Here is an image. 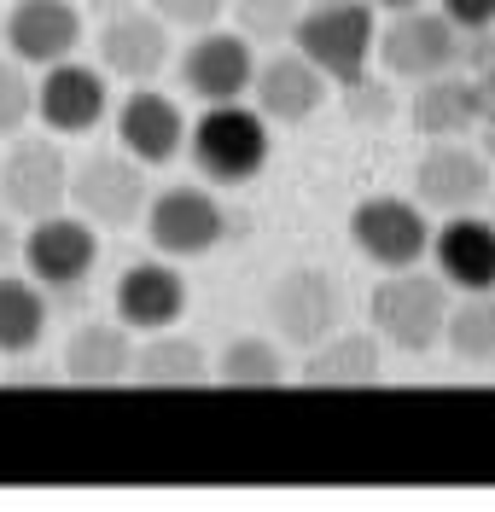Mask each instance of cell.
Returning <instances> with one entry per match:
<instances>
[{"label":"cell","instance_id":"6da1fadb","mask_svg":"<svg viewBox=\"0 0 495 512\" xmlns=\"http://www.w3.org/2000/svg\"><path fill=\"white\" fill-rule=\"evenodd\" d=\"M268 117L257 105H239V99H222V105H204V117L187 128V158L204 181L216 187H245L268 169V152H274V134H268Z\"/></svg>","mask_w":495,"mask_h":512},{"label":"cell","instance_id":"7a4b0ae2","mask_svg":"<svg viewBox=\"0 0 495 512\" xmlns=\"http://www.w3.org/2000/svg\"><path fill=\"white\" fill-rule=\"evenodd\" d=\"M292 41L332 88H356L373 70L379 12L367 0H303V18H297Z\"/></svg>","mask_w":495,"mask_h":512},{"label":"cell","instance_id":"3957f363","mask_svg":"<svg viewBox=\"0 0 495 512\" xmlns=\"http://www.w3.org/2000/svg\"><path fill=\"white\" fill-rule=\"evenodd\" d=\"M367 320H373V338L391 344L402 355H426L443 338V320H449V297L443 280H431L420 268H396L385 274L373 297H367Z\"/></svg>","mask_w":495,"mask_h":512},{"label":"cell","instance_id":"277c9868","mask_svg":"<svg viewBox=\"0 0 495 512\" xmlns=\"http://www.w3.org/2000/svg\"><path fill=\"white\" fill-rule=\"evenodd\" d=\"M146 239L158 245V256L187 262V256H210L216 245L233 239V216L222 210V198L204 187H164L158 198H146Z\"/></svg>","mask_w":495,"mask_h":512},{"label":"cell","instance_id":"5b68a950","mask_svg":"<svg viewBox=\"0 0 495 512\" xmlns=\"http://www.w3.org/2000/svg\"><path fill=\"white\" fill-rule=\"evenodd\" d=\"M461 53H466V35L443 12H426V6L391 12V24L373 41V64H385V76H402V82H426V76H443V70H461Z\"/></svg>","mask_w":495,"mask_h":512},{"label":"cell","instance_id":"8992f818","mask_svg":"<svg viewBox=\"0 0 495 512\" xmlns=\"http://www.w3.org/2000/svg\"><path fill=\"white\" fill-rule=\"evenodd\" d=\"M350 239L356 251L379 268V274H396V268H420L431 256V222L420 210V198H362L356 216H350Z\"/></svg>","mask_w":495,"mask_h":512},{"label":"cell","instance_id":"52a82bcc","mask_svg":"<svg viewBox=\"0 0 495 512\" xmlns=\"http://www.w3.org/2000/svg\"><path fill=\"white\" fill-rule=\"evenodd\" d=\"M18 256H24V268L41 291H76L88 286V274L99 268V233L88 216H59L53 210V216L30 222Z\"/></svg>","mask_w":495,"mask_h":512},{"label":"cell","instance_id":"ba28073f","mask_svg":"<svg viewBox=\"0 0 495 512\" xmlns=\"http://www.w3.org/2000/svg\"><path fill=\"white\" fill-rule=\"evenodd\" d=\"M70 198V163L53 140H24L12 134V152L0 158V210L41 222L53 210H65Z\"/></svg>","mask_w":495,"mask_h":512},{"label":"cell","instance_id":"9c48e42d","mask_svg":"<svg viewBox=\"0 0 495 512\" xmlns=\"http://www.w3.org/2000/svg\"><path fill=\"white\" fill-rule=\"evenodd\" d=\"M146 163H134L129 152H94L82 169H70V204L94 227H129L146 216Z\"/></svg>","mask_w":495,"mask_h":512},{"label":"cell","instance_id":"30bf717a","mask_svg":"<svg viewBox=\"0 0 495 512\" xmlns=\"http://www.w3.org/2000/svg\"><path fill=\"white\" fill-rule=\"evenodd\" d=\"M268 315L292 350H315L321 338H332L344 326V291L327 268H292L268 297Z\"/></svg>","mask_w":495,"mask_h":512},{"label":"cell","instance_id":"8fae6325","mask_svg":"<svg viewBox=\"0 0 495 512\" xmlns=\"http://www.w3.org/2000/svg\"><path fill=\"white\" fill-rule=\"evenodd\" d=\"M111 111V88L99 64L59 59L47 64V76L35 82V117L47 134H94Z\"/></svg>","mask_w":495,"mask_h":512},{"label":"cell","instance_id":"7c38bea8","mask_svg":"<svg viewBox=\"0 0 495 512\" xmlns=\"http://www.w3.org/2000/svg\"><path fill=\"white\" fill-rule=\"evenodd\" d=\"M251 76H257V53L239 30H198L181 53V88L198 94L204 105H222V99L251 94Z\"/></svg>","mask_w":495,"mask_h":512},{"label":"cell","instance_id":"4fadbf2b","mask_svg":"<svg viewBox=\"0 0 495 512\" xmlns=\"http://www.w3.org/2000/svg\"><path fill=\"white\" fill-rule=\"evenodd\" d=\"M94 53H99V70L105 76H117V82H152L169 64V24L158 12L123 6V12L99 18Z\"/></svg>","mask_w":495,"mask_h":512},{"label":"cell","instance_id":"5bb4252c","mask_svg":"<svg viewBox=\"0 0 495 512\" xmlns=\"http://www.w3.org/2000/svg\"><path fill=\"white\" fill-rule=\"evenodd\" d=\"M0 41L18 64H59L82 47V12L70 0H12L0 12Z\"/></svg>","mask_w":495,"mask_h":512},{"label":"cell","instance_id":"9a60e30c","mask_svg":"<svg viewBox=\"0 0 495 512\" xmlns=\"http://www.w3.org/2000/svg\"><path fill=\"white\" fill-rule=\"evenodd\" d=\"M414 198H420V210H437V216L478 210L490 198V163H484V152L455 146V140H431V152L414 169Z\"/></svg>","mask_w":495,"mask_h":512},{"label":"cell","instance_id":"2e32d148","mask_svg":"<svg viewBox=\"0 0 495 512\" xmlns=\"http://www.w3.org/2000/svg\"><path fill=\"white\" fill-rule=\"evenodd\" d=\"M117 146H123L134 163H146V169L181 158V146H187V117H181V105L169 94H158V88H146V82H134V94L117 105Z\"/></svg>","mask_w":495,"mask_h":512},{"label":"cell","instance_id":"e0dca14e","mask_svg":"<svg viewBox=\"0 0 495 512\" xmlns=\"http://www.w3.org/2000/svg\"><path fill=\"white\" fill-rule=\"evenodd\" d=\"M431 256H437L443 286L495 291V222H484L478 210L443 216V227L431 233Z\"/></svg>","mask_w":495,"mask_h":512},{"label":"cell","instance_id":"ac0fdd59","mask_svg":"<svg viewBox=\"0 0 495 512\" xmlns=\"http://www.w3.org/2000/svg\"><path fill=\"white\" fill-rule=\"evenodd\" d=\"M251 94H257V111H263L268 123H309V117L327 105L332 82L303 59V53H280V59L257 64Z\"/></svg>","mask_w":495,"mask_h":512},{"label":"cell","instance_id":"d6986e66","mask_svg":"<svg viewBox=\"0 0 495 512\" xmlns=\"http://www.w3.org/2000/svg\"><path fill=\"white\" fill-rule=\"evenodd\" d=\"M187 315V280L175 262H134L117 280V320L129 332H164Z\"/></svg>","mask_w":495,"mask_h":512},{"label":"cell","instance_id":"ffe728a7","mask_svg":"<svg viewBox=\"0 0 495 512\" xmlns=\"http://www.w3.org/2000/svg\"><path fill=\"white\" fill-rule=\"evenodd\" d=\"M297 379L309 390H367V384L385 379V355L373 332H332L315 350H303V373Z\"/></svg>","mask_w":495,"mask_h":512},{"label":"cell","instance_id":"44dd1931","mask_svg":"<svg viewBox=\"0 0 495 512\" xmlns=\"http://www.w3.org/2000/svg\"><path fill=\"white\" fill-rule=\"evenodd\" d=\"M134 367V338L129 326L117 320H88L65 338V379L82 390H105V384H129Z\"/></svg>","mask_w":495,"mask_h":512},{"label":"cell","instance_id":"7402d4cb","mask_svg":"<svg viewBox=\"0 0 495 512\" xmlns=\"http://www.w3.org/2000/svg\"><path fill=\"white\" fill-rule=\"evenodd\" d=\"M408 123L420 128L426 140H461L478 128V82L461 70H443L414 82V105H408Z\"/></svg>","mask_w":495,"mask_h":512},{"label":"cell","instance_id":"603a6c76","mask_svg":"<svg viewBox=\"0 0 495 512\" xmlns=\"http://www.w3.org/2000/svg\"><path fill=\"white\" fill-rule=\"evenodd\" d=\"M210 379V361L198 350L193 338L181 332H146V344L134 350V367H129V384H146V390H187V384H204Z\"/></svg>","mask_w":495,"mask_h":512},{"label":"cell","instance_id":"cb8c5ba5","mask_svg":"<svg viewBox=\"0 0 495 512\" xmlns=\"http://www.w3.org/2000/svg\"><path fill=\"white\" fill-rule=\"evenodd\" d=\"M47 338V291L0 268V355H30Z\"/></svg>","mask_w":495,"mask_h":512},{"label":"cell","instance_id":"d4e9b609","mask_svg":"<svg viewBox=\"0 0 495 512\" xmlns=\"http://www.w3.org/2000/svg\"><path fill=\"white\" fill-rule=\"evenodd\" d=\"M210 379L228 384V390H280L292 379V367H286L274 338H233L222 350V361L210 367Z\"/></svg>","mask_w":495,"mask_h":512},{"label":"cell","instance_id":"484cf974","mask_svg":"<svg viewBox=\"0 0 495 512\" xmlns=\"http://www.w3.org/2000/svg\"><path fill=\"white\" fill-rule=\"evenodd\" d=\"M443 344L472 367H495V291H466V303L443 320Z\"/></svg>","mask_w":495,"mask_h":512},{"label":"cell","instance_id":"4316f807","mask_svg":"<svg viewBox=\"0 0 495 512\" xmlns=\"http://www.w3.org/2000/svg\"><path fill=\"white\" fill-rule=\"evenodd\" d=\"M228 12L245 41H292L303 0H228Z\"/></svg>","mask_w":495,"mask_h":512},{"label":"cell","instance_id":"83f0119b","mask_svg":"<svg viewBox=\"0 0 495 512\" xmlns=\"http://www.w3.org/2000/svg\"><path fill=\"white\" fill-rule=\"evenodd\" d=\"M30 117H35V88H30V76H24V64L6 53L0 59V140L24 134Z\"/></svg>","mask_w":495,"mask_h":512},{"label":"cell","instance_id":"f1b7e54d","mask_svg":"<svg viewBox=\"0 0 495 512\" xmlns=\"http://www.w3.org/2000/svg\"><path fill=\"white\" fill-rule=\"evenodd\" d=\"M152 12L164 18L169 30H210L228 12V0H152Z\"/></svg>","mask_w":495,"mask_h":512},{"label":"cell","instance_id":"f546056e","mask_svg":"<svg viewBox=\"0 0 495 512\" xmlns=\"http://www.w3.org/2000/svg\"><path fill=\"white\" fill-rule=\"evenodd\" d=\"M461 64H466V76L478 82V94H495V24L478 30V35H466Z\"/></svg>","mask_w":495,"mask_h":512},{"label":"cell","instance_id":"4dcf8cb0","mask_svg":"<svg viewBox=\"0 0 495 512\" xmlns=\"http://www.w3.org/2000/svg\"><path fill=\"white\" fill-rule=\"evenodd\" d=\"M437 12H443L461 35H478V30L495 24V0H437Z\"/></svg>","mask_w":495,"mask_h":512},{"label":"cell","instance_id":"1f68e13d","mask_svg":"<svg viewBox=\"0 0 495 512\" xmlns=\"http://www.w3.org/2000/svg\"><path fill=\"white\" fill-rule=\"evenodd\" d=\"M478 128H484V163H495V94H478Z\"/></svg>","mask_w":495,"mask_h":512},{"label":"cell","instance_id":"d6a6232c","mask_svg":"<svg viewBox=\"0 0 495 512\" xmlns=\"http://www.w3.org/2000/svg\"><path fill=\"white\" fill-rule=\"evenodd\" d=\"M18 245H24V239H18V227H12L6 210H0V268H12V262H18Z\"/></svg>","mask_w":495,"mask_h":512},{"label":"cell","instance_id":"836d02e7","mask_svg":"<svg viewBox=\"0 0 495 512\" xmlns=\"http://www.w3.org/2000/svg\"><path fill=\"white\" fill-rule=\"evenodd\" d=\"M88 12H99V18H111V12H123V6H134V0H82Z\"/></svg>","mask_w":495,"mask_h":512},{"label":"cell","instance_id":"e575fe53","mask_svg":"<svg viewBox=\"0 0 495 512\" xmlns=\"http://www.w3.org/2000/svg\"><path fill=\"white\" fill-rule=\"evenodd\" d=\"M373 12H408V6H426V0H367Z\"/></svg>","mask_w":495,"mask_h":512},{"label":"cell","instance_id":"d590c367","mask_svg":"<svg viewBox=\"0 0 495 512\" xmlns=\"http://www.w3.org/2000/svg\"><path fill=\"white\" fill-rule=\"evenodd\" d=\"M490 222H495V181H490Z\"/></svg>","mask_w":495,"mask_h":512}]
</instances>
